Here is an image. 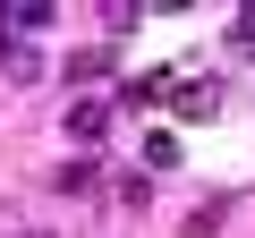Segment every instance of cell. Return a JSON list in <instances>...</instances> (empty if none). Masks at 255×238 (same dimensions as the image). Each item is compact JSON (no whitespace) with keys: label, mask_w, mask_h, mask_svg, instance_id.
Wrapping results in <instances>:
<instances>
[{"label":"cell","mask_w":255,"mask_h":238,"mask_svg":"<svg viewBox=\"0 0 255 238\" xmlns=\"http://www.w3.org/2000/svg\"><path fill=\"white\" fill-rule=\"evenodd\" d=\"M94 179H102V170H94V162H85V153H77V162H60V179H51V187H60V196H85V187H94Z\"/></svg>","instance_id":"7"},{"label":"cell","mask_w":255,"mask_h":238,"mask_svg":"<svg viewBox=\"0 0 255 238\" xmlns=\"http://www.w3.org/2000/svg\"><path fill=\"white\" fill-rule=\"evenodd\" d=\"M145 170H179V136H170V128L145 136Z\"/></svg>","instance_id":"6"},{"label":"cell","mask_w":255,"mask_h":238,"mask_svg":"<svg viewBox=\"0 0 255 238\" xmlns=\"http://www.w3.org/2000/svg\"><path fill=\"white\" fill-rule=\"evenodd\" d=\"M221 221H230V196H213V204H196V213L179 221V238H221Z\"/></svg>","instance_id":"4"},{"label":"cell","mask_w":255,"mask_h":238,"mask_svg":"<svg viewBox=\"0 0 255 238\" xmlns=\"http://www.w3.org/2000/svg\"><path fill=\"white\" fill-rule=\"evenodd\" d=\"M51 26V9L43 0H17V9H0V34H43Z\"/></svg>","instance_id":"5"},{"label":"cell","mask_w":255,"mask_h":238,"mask_svg":"<svg viewBox=\"0 0 255 238\" xmlns=\"http://www.w3.org/2000/svg\"><path fill=\"white\" fill-rule=\"evenodd\" d=\"M102 128H111V102H94V94H85V102L68 111V136H77V145H102Z\"/></svg>","instance_id":"2"},{"label":"cell","mask_w":255,"mask_h":238,"mask_svg":"<svg viewBox=\"0 0 255 238\" xmlns=\"http://www.w3.org/2000/svg\"><path fill=\"white\" fill-rule=\"evenodd\" d=\"M111 68H119V51H111V43H85V51L68 60V77H77V85H94V77H111Z\"/></svg>","instance_id":"3"},{"label":"cell","mask_w":255,"mask_h":238,"mask_svg":"<svg viewBox=\"0 0 255 238\" xmlns=\"http://www.w3.org/2000/svg\"><path fill=\"white\" fill-rule=\"evenodd\" d=\"M230 43H238V51L255 60V9H238V26H230Z\"/></svg>","instance_id":"9"},{"label":"cell","mask_w":255,"mask_h":238,"mask_svg":"<svg viewBox=\"0 0 255 238\" xmlns=\"http://www.w3.org/2000/svg\"><path fill=\"white\" fill-rule=\"evenodd\" d=\"M170 102H179V119H221V102H230V94H221V77H179V85H170Z\"/></svg>","instance_id":"1"},{"label":"cell","mask_w":255,"mask_h":238,"mask_svg":"<svg viewBox=\"0 0 255 238\" xmlns=\"http://www.w3.org/2000/svg\"><path fill=\"white\" fill-rule=\"evenodd\" d=\"M9 77L34 85V77H43V51H34V43H9Z\"/></svg>","instance_id":"8"}]
</instances>
